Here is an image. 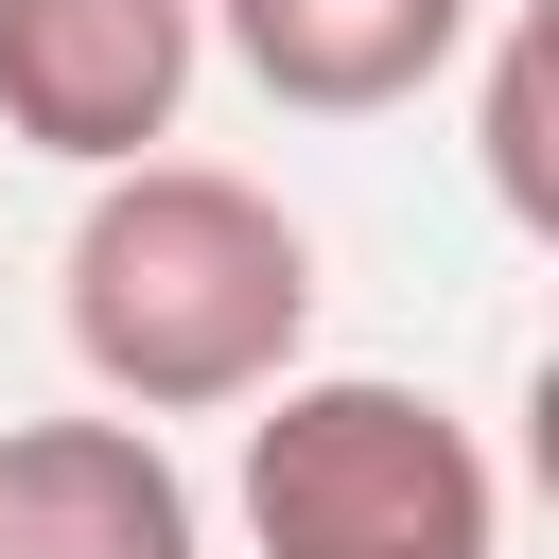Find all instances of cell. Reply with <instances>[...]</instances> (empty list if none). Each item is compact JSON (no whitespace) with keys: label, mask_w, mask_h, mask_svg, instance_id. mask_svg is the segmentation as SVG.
Listing matches in <instances>:
<instances>
[{"label":"cell","mask_w":559,"mask_h":559,"mask_svg":"<svg viewBox=\"0 0 559 559\" xmlns=\"http://www.w3.org/2000/svg\"><path fill=\"white\" fill-rule=\"evenodd\" d=\"M70 349L122 419H227L314 349V227L210 157H122L70 227Z\"/></svg>","instance_id":"1"},{"label":"cell","mask_w":559,"mask_h":559,"mask_svg":"<svg viewBox=\"0 0 559 559\" xmlns=\"http://www.w3.org/2000/svg\"><path fill=\"white\" fill-rule=\"evenodd\" d=\"M245 542L262 559H489L507 489H489V437L437 384L280 367L262 419H245Z\"/></svg>","instance_id":"2"},{"label":"cell","mask_w":559,"mask_h":559,"mask_svg":"<svg viewBox=\"0 0 559 559\" xmlns=\"http://www.w3.org/2000/svg\"><path fill=\"white\" fill-rule=\"evenodd\" d=\"M192 105V0H0V140L122 175Z\"/></svg>","instance_id":"3"},{"label":"cell","mask_w":559,"mask_h":559,"mask_svg":"<svg viewBox=\"0 0 559 559\" xmlns=\"http://www.w3.org/2000/svg\"><path fill=\"white\" fill-rule=\"evenodd\" d=\"M0 559H210V524H192V472L157 454V419H17Z\"/></svg>","instance_id":"4"},{"label":"cell","mask_w":559,"mask_h":559,"mask_svg":"<svg viewBox=\"0 0 559 559\" xmlns=\"http://www.w3.org/2000/svg\"><path fill=\"white\" fill-rule=\"evenodd\" d=\"M210 17H227V52H245L262 105H297V122H384V105H419V87L472 52L489 0H210Z\"/></svg>","instance_id":"5"},{"label":"cell","mask_w":559,"mask_h":559,"mask_svg":"<svg viewBox=\"0 0 559 559\" xmlns=\"http://www.w3.org/2000/svg\"><path fill=\"white\" fill-rule=\"evenodd\" d=\"M489 192H507L524 227L559 210V192H542V35H507V52H489Z\"/></svg>","instance_id":"6"}]
</instances>
